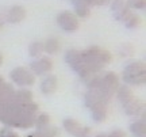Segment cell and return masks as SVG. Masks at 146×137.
I'll return each mask as SVG.
<instances>
[{"instance_id":"cell-1","label":"cell","mask_w":146,"mask_h":137,"mask_svg":"<svg viewBox=\"0 0 146 137\" xmlns=\"http://www.w3.org/2000/svg\"><path fill=\"white\" fill-rule=\"evenodd\" d=\"M60 22H61V25H62L68 31H73V29H76V26H77V22L74 21V18H73L70 14H68V12H65V14L60 18Z\"/></svg>"}]
</instances>
